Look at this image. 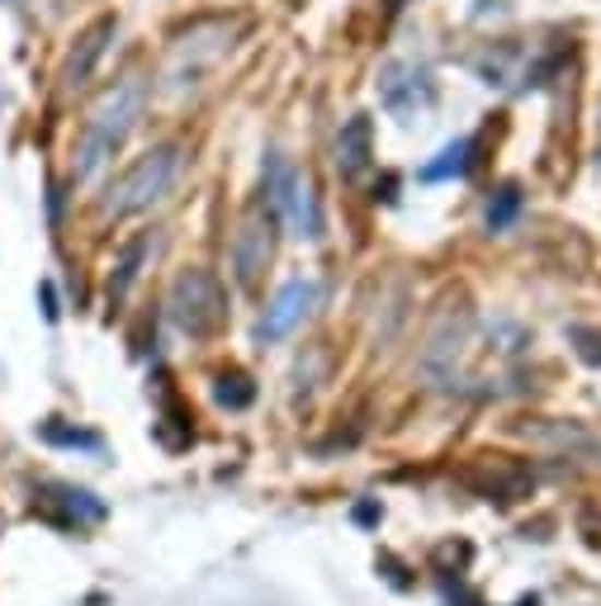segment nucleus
I'll return each instance as SVG.
<instances>
[{"label":"nucleus","instance_id":"nucleus-1","mask_svg":"<svg viewBox=\"0 0 601 606\" xmlns=\"http://www.w3.org/2000/svg\"><path fill=\"white\" fill-rule=\"evenodd\" d=\"M142 105H148V81L142 77H128V81L114 85V91L99 95V105L91 109V119H85V128H81L76 156H71V176L91 180L95 171L119 152V142L128 138V128L138 124Z\"/></svg>","mask_w":601,"mask_h":606},{"label":"nucleus","instance_id":"nucleus-8","mask_svg":"<svg viewBox=\"0 0 601 606\" xmlns=\"http://www.w3.org/2000/svg\"><path fill=\"white\" fill-rule=\"evenodd\" d=\"M142 256H148V237H133V242L123 247L119 266H114V276H109V299H123V294H128V284H133L138 270H142Z\"/></svg>","mask_w":601,"mask_h":606},{"label":"nucleus","instance_id":"nucleus-2","mask_svg":"<svg viewBox=\"0 0 601 606\" xmlns=\"http://www.w3.org/2000/svg\"><path fill=\"white\" fill-rule=\"evenodd\" d=\"M176 176H180V148H176V142H162V148H152L148 156H138V162L109 185L105 213H114V219H128V213L152 209L156 199H166V190L176 185Z\"/></svg>","mask_w":601,"mask_h":606},{"label":"nucleus","instance_id":"nucleus-12","mask_svg":"<svg viewBox=\"0 0 601 606\" xmlns=\"http://www.w3.org/2000/svg\"><path fill=\"white\" fill-rule=\"evenodd\" d=\"M43 441H52V445H85V451H95V445H99V436H91V431H67V427H57V422L43 427Z\"/></svg>","mask_w":601,"mask_h":606},{"label":"nucleus","instance_id":"nucleus-7","mask_svg":"<svg viewBox=\"0 0 601 606\" xmlns=\"http://www.w3.org/2000/svg\"><path fill=\"white\" fill-rule=\"evenodd\" d=\"M369 142H375V133H369V119L365 114H355V119L341 128L337 138V171L346 180H361L369 171Z\"/></svg>","mask_w":601,"mask_h":606},{"label":"nucleus","instance_id":"nucleus-10","mask_svg":"<svg viewBox=\"0 0 601 606\" xmlns=\"http://www.w3.org/2000/svg\"><path fill=\"white\" fill-rule=\"evenodd\" d=\"M469 152H474V138H460V142H450L446 152H440V162H432L422 171L426 180H446V176H460V171L469 166Z\"/></svg>","mask_w":601,"mask_h":606},{"label":"nucleus","instance_id":"nucleus-6","mask_svg":"<svg viewBox=\"0 0 601 606\" xmlns=\"http://www.w3.org/2000/svg\"><path fill=\"white\" fill-rule=\"evenodd\" d=\"M270 233H275V223L261 219V213L237 228V237H233V266H237V280L241 284H256V276L266 270L270 247H275V237H270Z\"/></svg>","mask_w":601,"mask_h":606},{"label":"nucleus","instance_id":"nucleus-3","mask_svg":"<svg viewBox=\"0 0 601 606\" xmlns=\"http://www.w3.org/2000/svg\"><path fill=\"white\" fill-rule=\"evenodd\" d=\"M170 323H176L185 337H213L223 323H227V299H223V284L209 276V270H180L176 284H170Z\"/></svg>","mask_w":601,"mask_h":606},{"label":"nucleus","instance_id":"nucleus-4","mask_svg":"<svg viewBox=\"0 0 601 606\" xmlns=\"http://www.w3.org/2000/svg\"><path fill=\"white\" fill-rule=\"evenodd\" d=\"M313 299H318V290H313L308 280H290L275 299H270V308L261 313V323H256V337H261V341L290 337V331L304 323V313L313 308Z\"/></svg>","mask_w":601,"mask_h":606},{"label":"nucleus","instance_id":"nucleus-5","mask_svg":"<svg viewBox=\"0 0 601 606\" xmlns=\"http://www.w3.org/2000/svg\"><path fill=\"white\" fill-rule=\"evenodd\" d=\"M109 38H114V14H99V20H91L81 28L76 43H71V53H67V62H62V85H67V91H76V85L91 81V71H95L99 57H105Z\"/></svg>","mask_w":601,"mask_h":606},{"label":"nucleus","instance_id":"nucleus-14","mask_svg":"<svg viewBox=\"0 0 601 606\" xmlns=\"http://www.w3.org/2000/svg\"><path fill=\"white\" fill-rule=\"evenodd\" d=\"M403 5H408V0H384V10H389V14H398Z\"/></svg>","mask_w":601,"mask_h":606},{"label":"nucleus","instance_id":"nucleus-9","mask_svg":"<svg viewBox=\"0 0 601 606\" xmlns=\"http://www.w3.org/2000/svg\"><path fill=\"white\" fill-rule=\"evenodd\" d=\"M213 398L223 403V408H251V398H256V388H251V380L241 370H233V374H219V384H213Z\"/></svg>","mask_w":601,"mask_h":606},{"label":"nucleus","instance_id":"nucleus-13","mask_svg":"<svg viewBox=\"0 0 601 606\" xmlns=\"http://www.w3.org/2000/svg\"><path fill=\"white\" fill-rule=\"evenodd\" d=\"M43 313L57 317V299H52V284H43Z\"/></svg>","mask_w":601,"mask_h":606},{"label":"nucleus","instance_id":"nucleus-11","mask_svg":"<svg viewBox=\"0 0 601 606\" xmlns=\"http://www.w3.org/2000/svg\"><path fill=\"white\" fill-rule=\"evenodd\" d=\"M521 209V190L517 185H507V190H497V205H488V228H507L511 213Z\"/></svg>","mask_w":601,"mask_h":606}]
</instances>
